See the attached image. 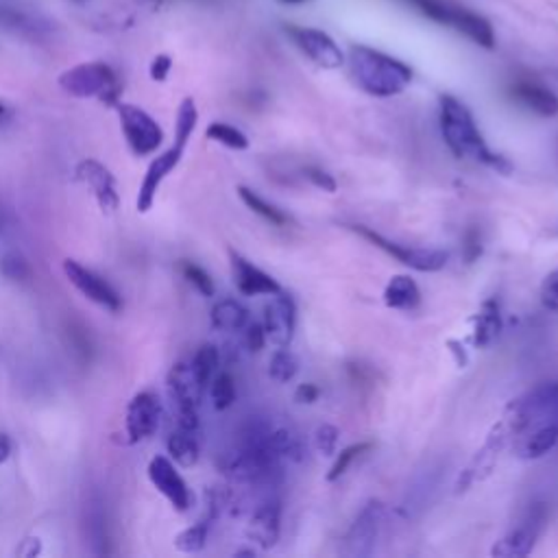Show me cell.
Wrapping results in <instances>:
<instances>
[{
    "label": "cell",
    "mask_w": 558,
    "mask_h": 558,
    "mask_svg": "<svg viewBox=\"0 0 558 558\" xmlns=\"http://www.w3.org/2000/svg\"><path fill=\"white\" fill-rule=\"evenodd\" d=\"M438 122H441V133L447 149L458 160L471 157V160L489 166L498 175L513 173V164L508 161V157L489 149L484 136L480 133L478 125H475L474 114L469 112L465 103H460L452 94H443L438 98Z\"/></svg>",
    "instance_id": "cell-1"
},
{
    "label": "cell",
    "mask_w": 558,
    "mask_h": 558,
    "mask_svg": "<svg viewBox=\"0 0 558 558\" xmlns=\"http://www.w3.org/2000/svg\"><path fill=\"white\" fill-rule=\"evenodd\" d=\"M351 76L362 92L378 98H390L402 94L413 83V70L404 61L386 52L356 44L350 49Z\"/></svg>",
    "instance_id": "cell-2"
},
{
    "label": "cell",
    "mask_w": 558,
    "mask_h": 558,
    "mask_svg": "<svg viewBox=\"0 0 558 558\" xmlns=\"http://www.w3.org/2000/svg\"><path fill=\"white\" fill-rule=\"evenodd\" d=\"M504 413L513 428V436L532 428L558 423V381H543L534 386L522 397L513 399Z\"/></svg>",
    "instance_id": "cell-3"
},
{
    "label": "cell",
    "mask_w": 558,
    "mask_h": 558,
    "mask_svg": "<svg viewBox=\"0 0 558 558\" xmlns=\"http://www.w3.org/2000/svg\"><path fill=\"white\" fill-rule=\"evenodd\" d=\"M510 441H513V428H510L507 413H502V417L491 426V430L486 434L483 445L478 447V452L471 456V460L467 462L465 469L458 474L454 493L456 495L467 493V491L474 489L475 484L491 478V474H493L495 467H498L504 450L510 447Z\"/></svg>",
    "instance_id": "cell-4"
},
{
    "label": "cell",
    "mask_w": 558,
    "mask_h": 558,
    "mask_svg": "<svg viewBox=\"0 0 558 558\" xmlns=\"http://www.w3.org/2000/svg\"><path fill=\"white\" fill-rule=\"evenodd\" d=\"M59 88L76 98H98L105 105H118L121 83L118 76L103 61H85L73 66L59 76Z\"/></svg>",
    "instance_id": "cell-5"
},
{
    "label": "cell",
    "mask_w": 558,
    "mask_h": 558,
    "mask_svg": "<svg viewBox=\"0 0 558 558\" xmlns=\"http://www.w3.org/2000/svg\"><path fill=\"white\" fill-rule=\"evenodd\" d=\"M166 384H169L170 399H173L175 413H177V426L184 428V430L197 432L199 404H201L205 386L194 375L190 362H177L169 371Z\"/></svg>",
    "instance_id": "cell-6"
},
{
    "label": "cell",
    "mask_w": 558,
    "mask_h": 558,
    "mask_svg": "<svg viewBox=\"0 0 558 558\" xmlns=\"http://www.w3.org/2000/svg\"><path fill=\"white\" fill-rule=\"evenodd\" d=\"M358 236H362L365 240H369L371 245L378 247L380 251H384L386 255L395 257L397 262H402L408 269L419 271V273H436V271H443L447 266V260L450 255L441 249H419V247H408V245H399V242L389 240L381 233L373 232L371 227L365 225H354L351 227Z\"/></svg>",
    "instance_id": "cell-7"
},
{
    "label": "cell",
    "mask_w": 558,
    "mask_h": 558,
    "mask_svg": "<svg viewBox=\"0 0 558 558\" xmlns=\"http://www.w3.org/2000/svg\"><path fill=\"white\" fill-rule=\"evenodd\" d=\"M547 504L537 502L528 508L523 519L519 522L517 528H513L508 534H504L495 546L491 547V556L498 558H523L528 556L537 546L538 537H541L543 528L547 523Z\"/></svg>",
    "instance_id": "cell-8"
},
{
    "label": "cell",
    "mask_w": 558,
    "mask_h": 558,
    "mask_svg": "<svg viewBox=\"0 0 558 558\" xmlns=\"http://www.w3.org/2000/svg\"><path fill=\"white\" fill-rule=\"evenodd\" d=\"M118 116H121V129L125 136L129 149L133 155L146 157L153 155L160 145L164 142V131L157 125V121L145 109L136 107L129 103H118Z\"/></svg>",
    "instance_id": "cell-9"
},
{
    "label": "cell",
    "mask_w": 558,
    "mask_h": 558,
    "mask_svg": "<svg viewBox=\"0 0 558 558\" xmlns=\"http://www.w3.org/2000/svg\"><path fill=\"white\" fill-rule=\"evenodd\" d=\"M384 504L380 499H369L360 513L356 515L354 523L345 534V552L350 556H371L378 543L381 522H384Z\"/></svg>",
    "instance_id": "cell-10"
},
{
    "label": "cell",
    "mask_w": 558,
    "mask_h": 558,
    "mask_svg": "<svg viewBox=\"0 0 558 558\" xmlns=\"http://www.w3.org/2000/svg\"><path fill=\"white\" fill-rule=\"evenodd\" d=\"M286 33H288L290 40L295 42V46H297L310 61H314L318 68L336 70L345 64V55H342L341 46H338L326 31L288 25L286 27Z\"/></svg>",
    "instance_id": "cell-11"
},
{
    "label": "cell",
    "mask_w": 558,
    "mask_h": 558,
    "mask_svg": "<svg viewBox=\"0 0 558 558\" xmlns=\"http://www.w3.org/2000/svg\"><path fill=\"white\" fill-rule=\"evenodd\" d=\"M64 275L68 278L70 284L83 295L85 299H90L92 303L101 305V308L109 310V312H118L122 308V297L116 293L109 281H105L101 275L94 273L92 269L83 266L76 260H64Z\"/></svg>",
    "instance_id": "cell-12"
},
{
    "label": "cell",
    "mask_w": 558,
    "mask_h": 558,
    "mask_svg": "<svg viewBox=\"0 0 558 558\" xmlns=\"http://www.w3.org/2000/svg\"><path fill=\"white\" fill-rule=\"evenodd\" d=\"M161 404L153 390H142L129 402L125 414V434L129 445L146 441L160 428Z\"/></svg>",
    "instance_id": "cell-13"
},
{
    "label": "cell",
    "mask_w": 558,
    "mask_h": 558,
    "mask_svg": "<svg viewBox=\"0 0 558 558\" xmlns=\"http://www.w3.org/2000/svg\"><path fill=\"white\" fill-rule=\"evenodd\" d=\"M146 474H149L151 484L169 499L170 507L177 510V513H185V510L190 508V504H193V493H190L188 484L181 478L177 467H175V462L170 460V458L166 456L151 458Z\"/></svg>",
    "instance_id": "cell-14"
},
{
    "label": "cell",
    "mask_w": 558,
    "mask_h": 558,
    "mask_svg": "<svg viewBox=\"0 0 558 558\" xmlns=\"http://www.w3.org/2000/svg\"><path fill=\"white\" fill-rule=\"evenodd\" d=\"M262 326H264L266 338L273 345L290 347L295 330H297V303H295V299L288 293H284V290L273 295L271 303H266L264 308Z\"/></svg>",
    "instance_id": "cell-15"
},
{
    "label": "cell",
    "mask_w": 558,
    "mask_h": 558,
    "mask_svg": "<svg viewBox=\"0 0 558 558\" xmlns=\"http://www.w3.org/2000/svg\"><path fill=\"white\" fill-rule=\"evenodd\" d=\"M75 179L92 190L94 199H97L98 208H101L103 212L107 214L116 212L121 197H118L116 177H114L112 170H109L107 166L97 160H90V157L88 160H81L79 164L75 166Z\"/></svg>",
    "instance_id": "cell-16"
},
{
    "label": "cell",
    "mask_w": 558,
    "mask_h": 558,
    "mask_svg": "<svg viewBox=\"0 0 558 558\" xmlns=\"http://www.w3.org/2000/svg\"><path fill=\"white\" fill-rule=\"evenodd\" d=\"M184 151H185V146H181L175 142L169 151H164L161 155H157L155 160L151 161L149 169H146L145 179H142L140 193H138V199H136L138 212L146 214L153 208V203H155V197H157V190H160V185L164 184V179L169 177L175 169H177L181 157H184Z\"/></svg>",
    "instance_id": "cell-17"
},
{
    "label": "cell",
    "mask_w": 558,
    "mask_h": 558,
    "mask_svg": "<svg viewBox=\"0 0 558 558\" xmlns=\"http://www.w3.org/2000/svg\"><path fill=\"white\" fill-rule=\"evenodd\" d=\"M229 260H232L233 284H236L238 293L245 295V297H260V295L273 297L281 290V286L273 275L257 269L254 262H249L247 257L236 254V251H229Z\"/></svg>",
    "instance_id": "cell-18"
},
{
    "label": "cell",
    "mask_w": 558,
    "mask_h": 558,
    "mask_svg": "<svg viewBox=\"0 0 558 558\" xmlns=\"http://www.w3.org/2000/svg\"><path fill=\"white\" fill-rule=\"evenodd\" d=\"M281 534V504L278 499H266L254 510L247 526V538L262 550L278 546Z\"/></svg>",
    "instance_id": "cell-19"
},
{
    "label": "cell",
    "mask_w": 558,
    "mask_h": 558,
    "mask_svg": "<svg viewBox=\"0 0 558 558\" xmlns=\"http://www.w3.org/2000/svg\"><path fill=\"white\" fill-rule=\"evenodd\" d=\"M510 98L541 118L558 116V97L550 88L530 79L515 81L508 88Z\"/></svg>",
    "instance_id": "cell-20"
},
{
    "label": "cell",
    "mask_w": 558,
    "mask_h": 558,
    "mask_svg": "<svg viewBox=\"0 0 558 558\" xmlns=\"http://www.w3.org/2000/svg\"><path fill=\"white\" fill-rule=\"evenodd\" d=\"M556 445L558 423L532 428V430L517 434V436H513V441H510L513 456L519 458V460H538V458L550 454Z\"/></svg>",
    "instance_id": "cell-21"
},
{
    "label": "cell",
    "mask_w": 558,
    "mask_h": 558,
    "mask_svg": "<svg viewBox=\"0 0 558 558\" xmlns=\"http://www.w3.org/2000/svg\"><path fill=\"white\" fill-rule=\"evenodd\" d=\"M474 323V334H471V342L478 350H489L502 334V312H499V303L495 299H486L480 305L478 314L471 317Z\"/></svg>",
    "instance_id": "cell-22"
},
{
    "label": "cell",
    "mask_w": 558,
    "mask_h": 558,
    "mask_svg": "<svg viewBox=\"0 0 558 558\" xmlns=\"http://www.w3.org/2000/svg\"><path fill=\"white\" fill-rule=\"evenodd\" d=\"M452 28H456L458 33L469 37L474 44L483 46L486 51H493L495 49V33L491 22L486 20L484 16L480 13L471 12V9L465 7H458L454 13V22H452Z\"/></svg>",
    "instance_id": "cell-23"
},
{
    "label": "cell",
    "mask_w": 558,
    "mask_h": 558,
    "mask_svg": "<svg viewBox=\"0 0 558 558\" xmlns=\"http://www.w3.org/2000/svg\"><path fill=\"white\" fill-rule=\"evenodd\" d=\"M381 299L390 310H414L421 303V290L410 275H395L384 286Z\"/></svg>",
    "instance_id": "cell-24"
},
{
    "label": "cell",
    "mask_w": 558,
    "mask_h": 558,
    "mask_svg": "<svg viewBox=\"0 0 558 558\" xmlns=\"http://www.w3.org/2000/svg\"><path fill=\"white\" fill-rule=\"evenodd\" d=\"M209 321H212L214 330L240 332L249 323V310L236 299H221L218 303H214Z\"/></svg>",
    "instance_id": "cell-25"
},
{
    "label": "cell",
    "mask_w": 558,
    "mask_h": 558,
    "mask_svg": "<svg viewBox=\"0 0 558 558\" xmlns=\"http://www.w3.org/2000/svg\"><path fill=\"white\" fill-rule=\"evenodd\" d=\"M166 447H169L170 458L181 467H194L197 465L199 456H201L194 432L184 430V428H179V430L170 434L169 441H166Z\"/></svg>",
    "instance_id": "cell-26"
},
{
    "label": "cell",
    "mask_w": 558,
    "mask_h": 558,
    "mask_svg": "<svg viewBox=\"0 0 558 558\" xmlns=\"http://www.w3.org/2000/svg\"><path fill=\"white\" fill-rule=\"evenodd\" d=\"M271 447L275 450V454L279 458H286L290 462H302L305 458V447L302 436L293 430V428H271L269 432Z\"/></svg>",
    "instance_id": "cell-27"
},
{
    "label": "cell",
    "mask_w": 558,
    "mask_h": 558,
    "mask_svg": "<svg viewBox=\"0 0 558 558\" xmlns=\"http://www.w3.org/2000/svg\"><path fill=\"white\" fill-rule=\"evenodd\" d=\"M238 197L240 201L251 209V212L257 214L262 221L271 223L273 227H286L290 223V218L281 212L279 208H275L273 203H269L266 199H262L255 190L247 188V185H238Z\"/></svg>",
    "instance_id": "cell-28"
},
{
    "label": "cell",
    "mask_w": 558,
    "mask_h": 558,
    "mask_svg": "<svg viewBox=\"0 0 558 558\" xmlns=\"http://www.w3.org/2000/svg\"><path fill=\"white\" fill-rule=\"evenodd\" d=\"M373 447L375 445L371 441H362V443H354V445L345 447V450L336 452L330 471H327V475H326L327 483H336V480H341L342 475H345L347 471H350V467L354 465L358 458L369 454V452L373 450Z\"/></svg>",
    "instance_id": "cell-29"
},
{
    "label": "cell",
    "mask_w": 558,
    "mask_h": 558,
    "mask_svg": "<svg viewBox=\"0 0 558 558\" xmlns=\"http://www.w3.org/2000/svg\"><path fill=\"white\" fill-rule=\"evenodd\" d=\"M218 362H221L218 350L214 345H209V342H205V345L199 347L197 354H194L193 360H190V366H193L194 375H197L199 381H201L205 389H208L209 381H212L214 375H216Z\"/></svg>",
    "instance_id": "cell-30"
},
{
    "label": "cell",
    "mask_w": 558,
    "mask_h": 558,
    "mask_svg": "<svg viewBox=\"0 0 558 558\" xmlns=\"http://www.w3.org/2000/svg\"><path fill=\"white\" fill-rule=\"evenodd\" d=\"M208 140L218 142V145L227 146L232 151H247L249 149V138L240 131V129L227 125V122H212L205 129Z\"/></svg>",
    "instance_id": "cell-31"
},
{
    "label": "cell",
    "mask_w": 558,
    "mask_h": 558,
    "mask_svg": "<svg viewBox=\"0 0 558 558\" xmlns=\"http://www.w3.org/2000/svg\"><path fill=\"white\" fill-rule=\"evenodd\" d=\"M199 122V109L194 98H184L179 105V112H177V122H175V142L181 146H185L193 138L194 129H197Z\"/></svg>",
    "instance_id": "cell-32"
},
{
    "label": "cell",
    "mask_w": 558,
    "mask_h": 558,
    "mask_svg": "<svg viewBox=\"0 0 558 558\" xmlns=\"http://www.w3.org/2000/svg\"><path fill=\"white\" fill-rule=\"evenodd\" d=\"M208 534H209V519H203V522L193 523L190 528L181 530L177 537H175V547L184 554H197L205 547L208 543Z\"/></svg>",
    "instance_id": "cell-33"
},
{
    "label": "cell",
    "mask_w": 558,
    "mask_h": 558,
    "mask_svg": "<svg viewBox=\"0 0 558 558\" xmlns=\"http://www.w3.org/2000/svg\"><path fill=\"white\" fill-rule=\"evenodd\" d=\"M406 3L413 4L419 13L430 18L432 22H438L443 27H452L458 9V4L447 3V0H406Z\"/></svg>",
    "instance_id": "cell-34"
},
{
    "label": "cell",
    "mask_w": 558,
    "mask_h": 558,
    "mask_svg": "<svg viewBox=\"0 0 558 558\" xmlns=\"http://www.w3.org/2000/svg\"><path fill=\"white\" fill-rule=\"evenodd\" d=\"M299 371V360L295 354H290L288 347H279L269 360V378L278 384H286L297 375Z\"/></svg>",
    "instance_id": "cell-35"
},
{
    "label": "cell",
    "mask_w": 558,
    "mask_h": 558,
    "mask_svg": "<svg viewBox=\"0 0 558 558\" xmlns=\"http://www.w3.org/2000/svg\"><path fill=\"white\" fill-rule=\"evenodd\" d=\"M209 397H212V404L216 410H227L233 406L236 402V381H233V375L223 371V373H216L209 381Z\"/></svg>",
    "instance_id": "cell-36"
},
{
    "label": "cell",
    "mask_w": 558,
    "mask_h": 558,
    "mask_svg": "<svg viewBox=\"0 0 558 558\" xmlns=\"http://www.w3.org/2000/svg\"><path fill=\"white\" fill-rule=\"evenodd\" d=\"M338 441H341V430H338L336 426H332V423H323V426H318L317 430H314V436H312L314 450H317L321 456H327V458L336 456Z\"/></svg>",
    "instance_id": "cell-37"
},
{
    "label": "cell",
    "mask_w": 558,
    "mask_h": 558,
    "mask_svg": "<svg viewBox=\"0 0 558 558\" xmlns=\"http://www.w3.org/2000/svg\"><path fill=\"white\" fill-rule=\"evenodd\" d=\"M0 275L9 281H27L31 278V269H28L25 257L12 251V254L0 257Z\"/></svg>",
    "instance_id": "cell-38"
},
{
    "label": "cell",
    "mask_w": 558,
    "mask_h": 558,
    "mask_svg": "<svg viewBox=\"0 0 558 558\" xmlns=\"http://www.w3.org/2000/svg\"><path fill=\"white\" fill-rule=\"evenodd\" d=\"M181 273H184V278L188 279L203 297H214V290L216 288H214V281L209 278L208 271L201 269L199 264H193V262H184V264H181Z\"/></svg>",
    "instance_id": "cell-39"
},
{
    "label": "cell",
    "mask_w": 558,
    "mask_h": 558,
    "mask_svg": "<svg viewBox=\"0 0 558 558\" xmlns=\"http://www.w3.org/2000/svg\"><path fill=\"white\" fill-rule=\"evenodd\" d=\"M483 233L478 227L471 225L462 233V260H465V264H475L483 257Z\"/></svg>",
    "instance_id": "cell-40"
},
{
    "label": "cell",
    "mask_w": 558,
    "mask_h": 558,
    "mask_svg": "<svg viewBox=\"0 0 558 558\" xmlns=\"http://www.w3.org/2000/svg\"><path fill=\"white\" fill-rule=\"evenodd\" d=\"M303 175H305V179H308L310 184L314 185V188L323 190V193L334 194V193H336V190H338L336 179H334L332 175L327 173V170L318 169V166H305Z\"/></svg>",
    "instance_id": "cell-41"
},
{
    "label": "cell",
    "mask_w": 558,
    "mask_h": 558,
    "mask_svg": "<svg viewBox=\"0 0 558 558\" xmlns=\"http://www.w3.org/2000/svg\"><path fill=\"white\" fill-rule=\"evenodd\" d=\"M541 303L550 312H558V269L552 271L541 284Z\"/></svg>",
    "instance_id": "cell-42"
},
{
    "label": "cell",
    "mask_w": 558,
    "mask_h": 558,
    "mask_svg": "<svg viewBox=\"0 0 558 558\" xmlns=\"http://www.w3.org/2000/svg\"><path fill=\"white\" fill-rule=\"evenodd\" d=\"M266 332H264V326L262 323H247L245 326V345L247 350L254 351V354H257V351L264 350L266 345Z\"/></svg>",
    "instance_id": "cell-43"
},
{
    "label": "cell",
    "mask_w": 558,
    "mask_h": 558,
    "mask_svg": "<svg viewBox=\"0 0 558 558\" xmlns=\"http://www.w3.org/2000/svg\"><path fill=\"white\" fill-rule=\"evenodd\" d=\"M318 397H321V389H318L317 384H312V381L299 384L297 390H295V395H293L295 402L302 404V406H310V404L318 402Z\"/></svg>",
    "instance_id": "cell-44"
},
{
    "label": "cell",
    "mask_w": 558,
    "mask_h": 558,
    "mask_svg": "<svg viewBox=\"0 0 558 558\" xmlns=\"http://www.w3.org/2000/svg\"><path fill=\"white\" fill-rule=\"evenodd\" d=\"M170 70H173V59H170L169 55H157L155 59L151 61V68H149V75L153 81H166L169 79Z\"/></svg>",
    "instance_id": "cell-45"
},
{
    "label": "cell",
    "mask_w": 558,
    "mask_h": 558,
    "mask_svg": "<svg viewBox=\"0 0 558 558\" xmlns=\"http://www.w3.org/2000/svg\"><path fill=\"white\" fill-rule=\"evenodd\" d=\"M18 556H25V558H33L37 554H42V541L37 537H27L25 541L20 543V547L16 550Z\"/></svg>",
    "instance_id": "cell-46"
},
{
    "label": "cell",
    "mask_w": 558,
    "mask_h": 558,
    "mask_svg": "<svg viewBox=\"0 0 558 558\" xmlns=\"http://www.w3.org/2000/svg\"><path fill=\"white\" fill-rule=\"evenodd\" d=\"M447 347H450V354L454 356L456 365L460 366V369H465L467 362H469V358H467V351L465 347H462L460 341H447Z\"/></svg>",
    "instance_id": "cell-47"
},
{
    "label": "cell",
    "mask_w": 558,
    "mask_h": 558,
    "mask_svg": "<svg viewBox=\"0 0 558 558\" xmlns=\"http://www.w3.org/2000/svg\"><path fill=\"white\" fill-rule=\"evenodd\" d=\"M9 454H12V441H9L7 434L0 432V465L7 460Z\"/></svg>",
    "instance_id": "cell-48"
},
{
    "label": "cell",
    "mask_w": 558,
    "mask_h": 558,
    "mask_svg": "<svg viewBox=\"0 0 558 558\" xmlns=\"http://www.w3.org/2000/svg\"><path fill=\"white\" fill-rule=\"evenodd\" d=\"M284 3H288V4H299V3H305V0H284Z\"/></svg>",
    "instance_id": "cell-49"
},
{
    "label": "cell",
    "mask_w": 558,
    "mask_h": 558,
    "mask_svg": "<svg viewBox=\"0 0 558 558\" xmlns=\"http://www.w3.org/2000/svg\"><path fill=\"white\" fill-rule=\"evenodd\" d=\"M4 114H7V109H4V105H3V103H0V118H3V116H4Z\"/></svg>",
    "instance_id": "cell-50"
}]
</instances>
